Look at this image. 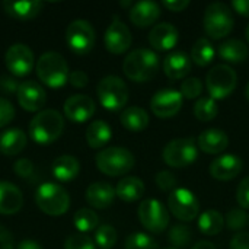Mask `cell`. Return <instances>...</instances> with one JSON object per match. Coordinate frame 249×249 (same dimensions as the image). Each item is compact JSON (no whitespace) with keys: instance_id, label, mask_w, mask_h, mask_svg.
Listing matches in <instances>:
<instances>
[{"instance_id":"cb8c5ba5","label":"cell","mask_w":249,"mask_h":249,"mask_svg":"<svg viewBox=\"0 0 249 249\" xmlns=\"http://www.w3.org/2000/svg\"><path fill=\"white\" fill-rule=\"evenodd\" d=\"M115 190L108 182L90 184L86 190V201L93 209H107L115 200Z\"/></svg>"},{"instance_id":"5b68a950","label":"cell","mask_w":249,"mask_h":249,"mask_svg":"<svg viewBox=\"0 0 249 249\" xmlns=\"http://www.w3.org/2000/svg\"><path fill=\"white\" fill-rule=\"evenodd\" d=\"M35 203L45 214L61 216L70 207V196L63 187L53 182H45L36 188Z\"/></svg>"},{"instance_id":"5bb4252c","label":"cell","mask_w":249,"mask_h":249,"mask_svg":"<svg viewBox=\"0 0 249 249\" xmlns=\"http://www.w3.org/2000/svg\"><path fill=\"white\" fill-rule=\"evenodd\" d=\"M7 70L15 76H26L34 67V53L26 44H13L4 55Z\"/></svg>"},{"instance_id":"ffe728a7","label":"cell","mask_w":249,"mask_h":249,"mask_svg":"<svg viewBox=\"0 0 249 249\" xmlns=\"http://www.w3.org/2000/svg\"><path fill=\"white\" fill-rule=\"evenodd\" d=\"M197 146L207 155H217L228 149L229 136L219 128H207L197 137Z\"/></svg>"},{"instance_id":"4dcf8cb0","label":"cell","mask_w":249,"mask_h":249,"mask_svg":"<svg viewBox=\"0 0 249 249\" xmlns=\"http://www.w3.org/2000/svg\"><path fill=\"white\" fill-rule=\"evenodd\" d=\"M111 137H112V130L102 120L93 121L86 130V142L92 149L104 147L111 140Z\"/></svg>"},{"instance_id":"d6a6232c","label":"cell","mask_w":249,"mask_h":249,"mask_svg":"<svg viewBox=\"0 0 249 249\" xmlns=\"http://www.w3.org/2000/svg\"><path fill=\"white\" fill-rule=\"evenodd\" d=\"M214 54V47L207 38H198L191 48V60L200 67L209 66L213 61Z\"/></svg>"},{"instance_id":"7dc6e473","label":"cell","mask_w":249,"mask_h":249,"mask_svg":"<svg viewBox=\"0 0 249 249\" xmlns=\"http://www.w3.org/2000/svg\"><path fill=\"white\" fill-rule=\"evenodd\" d=\"M229 249H249V233L248 232H239L236 233L232 241Z\"/></svg>"},{"instance_id":"bcb514c9","label":"cell","mask_w":249,"mask_h":249,"mask_svg":"<svg viewBox=\"0 0 249 249\" xmlns=\"http://www.w3.org/2000/svg\"><path fill=\"white\" fill-rule=\"evenodd\" d=\"M88 82H89V77L83 70H73L69 74V83L74 88H85Z\"/></svg>"},{"instance_id":"603a6c76","label":"cell","mask_w":249,"mask_h":249,"mask_svg":"<svg viewBox=\"0 0 249 249\" xmlns=\"http://www.w3.org/2000/svg\"><path fill=\"white\" fill-rule=\"evenodd\" d=\"M191 71V57L182 51L169 54L163 60V73L171 80H179L190 74Z\"/></svg>"},{"instance_id":"f35d334b","label":"cell","mask_w":249,"mask_h":249,"mask_svg":"<svg viewBox=\"0 0 249 249\" xmlns=\"http://www.w3.org/2000/svg\"><path fill=\"white\" fill-rule=\"evenodd\" d=\"M248 214H247V212L244 209L233 207V209H231L228 212L226 219H225V223L232 231H241V229H244L248 225Z\"/></svg>"},{"instance_id":"277c9868","label":"cell","mask_w":249,"mask_h":249,"mask_svg":"<svg viewBox=\"0 0 249 249\" xmlns=\"http://www.w3.org/2000/svg\"><path fill=\"white\" fill-rule=\"evenodd\" d=\"M98 169L108 177H121L134 168V156L125 147H108L95 158Z\"/></svg>"},{"instance_id":"9f6ffc18","label":"cell","mask_w":249,"mask_h":249,"mask_svg":"<svg viewBox=\"0 0 249 249\" xmlns=\"http://www.w3.org/2000/svg\"><path fill=\"white\" fill-rule=\"evenodd\" d=\"M121 6H130L131 4V1H124V3H120Z\"/></svg>"},{"instance_id":"816d5d0a","label":"cell","mask_w":249,"mask_h":249,"mask_svg":"<svg viewBox=\"0 0 249 249\" xmlns=\"http://www.w3.org/2000/svg\"><path fill=\"white\" fill-rule=\"evenodd\" d=\"M232 7L241 16L249 18V0H233L232 1Z\"/></svg>"},{"instance_id":"f5cc1de1","label":"cell","mask_w":249,"mask_h":249,"mask_svg":"<svg viewBox=\"0 0 249 249\" xmlns=\"http://www.w3.org/2000/svg\"><path fill=\"white\" fill-rule=\"evenodd\" d=\"M16 249H42V247L38 242H35V241L26 239V241H22Z\"/></svg>"},{"instance_id":"e0dca14e","label":"cell","mask_w":249,"mask_h":249,"mask_svg":"<svg viewBox=\"0 0 249 249\" xmlns=\"http://www.w3.org/2000/svg\"><path fill=\"white\" fill-rule=\"evenodd\" d=\"M95 114V102L86 95H73L64 102V115L73 123H85Z\"/></svg>"},{"instance_id":"52a82bcc","label":"cell","mask_w":249,"mask_h":249,"mask_svg":"<svg viewBox=\"0 0 249 249\" xmlns=\"http://www.w3.org/2000/svg\"><path fill=\"white\" fill-rule=\"evenodd\" d=\"M101 105L108 111H120L128 101V88L118 76H105L96 86Z\"/></svg>"},{"instance_id":"7a4b0ae2","label":"cell","mask_w":249,"mask_h":249,"mask_svg":"<svg viewBox=\"0 0 249 249\" xmlns=\"http://www.w3.org/2000/svg\"><path fill=\"white\" fill-rule=\"evenodd\" d=\"M64 130V118L55 109L38 112L29 123V136L38 144L54 143Z\"/></svg>"},{"instance_id":"9c48e42d","label":"cell","mask_w":249,"mask_h":249,"mask_svg":"<svg viewBox=\"0 0 249 249\" xmlns=\"http://www.w3.org/2000/svg\"><path fill=\"white\" fill-rule=\"evenodd\" d=\"M238 85V74L236 71L228 64H217L214 66L206 77V86L210 93V98L225 99L228 98Z\"/></svg>"},{"instance_id":"ac0fdd59","label":"cell","mask_w":249,"mask_h":249,"mask_svg":"<svg viewBox=\"0 0 249 249\" xmlns=\"http://www.w3.org/2000/svg\"><path fill=\"white\" fill-rule=\"evenodd\" d=\"M242 159L235 155H223L210 165V175L219 181L235 179L242 171Z\"/></svg>"},{"instance_id":"db71d44e","label":"cell","mask_w":249,"mask_h":249,"mask_svg":"<svg viewBox=\"0 0 249 249\" xmlns=\"http://www.w3.org/2000/svg\"><path fill=\"white\" fill-rule=\"evenodd\" d=\"M193 249H216V247L212 242H209V241H201L197 245H194Z\"/></svg>"},{"instance_id":"74e56055","label":"cell","mask_w":249,"mask_h":249,"mask_svg":"<svg viewBox=\"0 0 249 249\" xmlns=\"http://www.w3.org/2000/svg\"><path fill=\"white\" fill-rule=\"evenodd\" d=\"M125 249H158V242L147 233L134 232L125 239Z\"/></svg>"},{"instance_id":"b9f144b4","label":"cell","mask_w":249,"mask_h":249,"mask_svg":"<svg viewBox=\"0 0 249 249\" xmlns=\"http://www.w3.org/2000/svg\"><path fill=\"white\" fill-rule=\"evenodd\" d=\"M155 181H156L158 187H159L162 191H165V193H168V191L172 193V191L175 190V187H177V178H175V175H174L172 172H169V171H160V172L156 175Z\"/></svg>"},{"instance_id":"1f68e13d","label":"cell","mask_w":249,"mask_h":249,"mask_svg":"<svg viewBox=\"0 0 249 249\" xmlns=\"http://www.w3.org/2000/svg\"><path fill=\"white\" fill-rule=\"evenodd\" d=\"M225 228V217L217 210H206L198 216V229L207 236L219 235Z\"/></svg>"},{"instance_id":"c3c4849f","label":"cell","mask_w":249,"mask_h":249,"mask_svg":"<svg viewBox=\"0 0 249 249\" xmlns=\"http://www.w3.org/2000/svg\"><path fill=\"white\" fill-rule=\"evenodd\" d=\"M18 88L19 85L16 83L15 79L12 77H6V76H1L0 77V90H3L4 93H16L18 92Z\"/></svg>"},{"instance_id":"7bdbcfd3","label":"cell","mask_w":249,"mask_h":249,"mask_svg":"<svg viewBox=\"0 0 249 249\" xmlns=\"http://www.w3.org/2000/svg\"><path fill=\"white\" fill-rule=\"evenodd\" d=\"M15 117V108L10 101L0 98V128L6 127Z\"/></svg>"},{"instance_id":"4fadbf2b","label":"cell","mask_w":249,"mask_h":249,"mask_svg":"<svg viewBox=\"0 0 249 249\" xmlns=\"http://www.w3.org/2000/svg\"><path fill=\"white\" fill-rule=\"evenodd\" d=\"M182 95L175 89H162L150 99V109L159 118H172L182 108Z\"/></svg>"},{"instance_id":"7402d4cb","label":"cell","mask_w":249,"mask_h":249,"mask_svg":"<svg viewBox=\"0 0 249 249\" xmlns=\"http://www.w3.org/2000/svg\"><path fill=\"white\" fill-rule=\"evenodd\" d=\"M160 16V6L155 1L143 0L130 9V20L139 26V28H146L153 25Z\"/></svg>"},{"instance_id":"8d00e7d4","label":"cell","mask_w":249,"mask_h":249,"mask_svg":"<svg viewBox=\"0 0 249 249\" xmlns=\"http://www.w3.org/2000/svg\"><path fill=\"white\" fill-rule=\"evenodd\" d=\"M118 235L111 225H102L95 232V244L101 249H111L117 244Z\"/></svg>"},{"instance_id":"836d02e7","label":"cell","mask_w":249,"mask_h":249,"mask_svg":"<svg viewBox=\"0 0 249 249\" xmlns=\"http://www.w3.org/2000/svg\"><path fill=\"white\" fill-rule=\"evenodd\" d=\"M73 222H74L76 229L80 233H86V232L96 229V226L99 223V217L92 209H80L76 212Z\"/></svg>"},{"instance_id":"8992f818","label":"cell","mask_w":249,"mask_h":249,"mask_svg":"<svg viewBox=\"0 0 249 249\" xmlns=\"http://www.w3.org/2000/svg\"><path fill=\"white\" fill-rule=\"evenodd\" d=\"M233 15L225 3L214 1L206 7L203 26L206 34L213 39H222L229 35L233 29Z\"/></svg>"},{"instance_id":"11a10c76","label":"cell","mask_w":249,"mask_h":249,"mask_svg":"<svg viewBox=\"0 0 249 249\" xmlns=\"http://www.w3.org/2000/svg\"><path fill=\"white\" fill-rule=\"evenodd\" d=\"M245 96H247V99L249 101V83L247 85V88H245Z\"/></svg>"},{"instance_id":"9a60e30c","label":"cell","mask_w":249,"mask_h":249,"mask_svg":"<svg viewBox=\"0 0 249 249\" xmlns=\"http://www.w3.org/2000/svg\"><path fill=\"white\" fill-rule=\"evenodd\" d=\"M131 32L125 23H123L120 19H114V22L107 28L104 42L109 53L112 54H123L125 53L131 45Z\"/></svg>"},{"instance_id":"ab89813d","label":"cell","mask_w":249,"mask_h":249,"mask_svg":"<svg viewBox=\"0 0 249 249\" xmlns=\"http://www.w3.org/2000/svg\"><path fill=\"white\" fill-rule=\"evenodd\" d=\"M203 93V82L198 77H188L181 83V95L187 99H196Z\"/></svg>"},{"instance_id":"91938a15","label":"cell","mask_w":249,"mask_h":249,"mask_svg":"<svg viewBox=\"0 0 249 249\" xmlns=\"http://www.w3.org/2000/svg\"><path fill=\"white\" fill-rule=\"evenodd\" d=\"M248 223H249V220H248Z\"/></svg>"},{"instance_id":"f907efd6","label":"cell","mask_w":249,"mask_h":249,"mask_svg":"<svg viewBox=\"0 0 249 249\" xmlns=\"http://www.w3.org/2000/svg\"><path fill=\"white\" fill-rule=\"evenodd\" d=\"M0 249H13V236L1 225H0Z\"/></svg>"},{"instance_id":"484cf974","label":"cell","mask_w":249,"mask_h":249,"mask_svg":"<svg viewBox=\"0 0 249 249\" xmlns=\"http://www.w3.org/2000/svg\"><path fill=\"white\" fill-rule=\"evenodd\" d=\"M26 134L20 128H9L0 136V152L6 156H15L26 146Z\"/></svg>"},{"instance_id":"f546056e","label":"cell","mask_w":249,"mask_h":249,"mask_svg":"<svg viewBox=\"0 0 249 249\" xmlns=\"http://www.w3.org/2000/svg\"><path fill=\"white\" fill-rule=\"evenodd\" d=\"M219 55L228 63H242L249 57V47L241 39H228L219 45Z\"/></svg>"},{"instance_id":"2e32d148","label":"cell","mask_w":249,"mask_h":249,"mask_svg":"<svg viewBox=\"0 0 249 249\" xmlns=\"http://www.w3.org/2000/svg\"><path fill=\"white\" fill-rule=\"evenodd\" d=\"M16 95H18V101L20 107L29 112H36L42 109L47 102L45 90L42 89L41 85H38L34 80L22 82L18 88Z\"/></svg>"},{"instance_id":"681fc988","label":"cell","mask_w":249,"mask_h":249,"mask_svg":"<svg viewBox=\"0 0 249 249\" xmlns=\"http://www.w3.org/2000/svg\"><path fill=\"white\" fill-rule=\"evenodd\" d=\"M163 6L171 12H182L190 6L188 0H163Z\"/></svg>"},{"instance_id":"7c38bea8","label":"cell","mask_w":249,"mask_h":249,"mask_svg":"<svg viewBox=\"0 0 249 249\" xmlns=\"http://www.w3.org/2000/svg\"><path fill=\"white\" fill-rule=\"evenodd\" d=\"M95 29L85 19L73 20L66 29V39L70 50L76 54H88L95 45Z\"/></svg>"},{"instance_id":"8fae6325","label":"cell","mask_w":249,"mask_h":249,"mask_svg":"<svg viewBox=\"0 0 249 249\" xmlns=\"http://www.w3.org/2000/svg\"><path fill=\"white\" fill-rule=\"evenodd\" d=\"M168 207L171 213L182 222H191L200 213V203L197 197L187 188H175L169 194Z\"/></svg>"},{"instance_id":"ba28073f","label":"cell","mask_w":249,"mask_h":249,"mask_svg":"<svg viewBox=\"0 0 249 249\" xmlns=\"http://www.w3.org/2000/svg\"><path fill=\"white\" fill-rule=\"evenodd\" d=\"M198 156V146L193 137H181L169 142L163 152V162L171 168H185L196 162Z\"/></svg>"},{"instance_id":"680465c9","label":"cell","mask_w":249,"mask_h":249,"mask_svg":"<svg viewBox=\"0 0 249 249\" xmlns=\"http://www.w3.org/2000/svg\"><path fill=\"white\" fill-rule=\"evenodd\" d=\"M163 249H175V248H163Z\"/></svg>"},{"instance_id":"ee69618b","label":"cell","mask_w":249,"mask_h":249,"mask_svg":"<svg viewBox=\"0 0 249 249\" xmlns=\"http://www.w3.org/2000/svg\"><path fill=\"white\" fill-rule=\"evenodd\" d=\"M236 200L241 209L248 210L249 209V177L244 178L236 190Z\"/></svg>"},{"instance_id":"d590c367","label":"cell","mask_w":249,"mask_h":249,"mask_svg":"<svg viewBox=\"0 0 249 249\" xmlns=\"http://www.w3.org/2000/svg\"><path fill=\"white\" fill-rule=\"evenodd\" d=\"M169 242L174 245V248H185L193 241V232L185 225H175L168 235Z\"/></svg>"},{"instance_id":"f6af8a7d","label":"cell","mask_w":249,"mask_h":249,"mask_svg":"<svg viewBox=\"0 0 249 249\" xmlns=\"http://www.w3.org/2000/svg\"><path fill=\"white\" fill-rule=\"evenodd\" d=\"M13 171L20 178H29L34 174V163L29 159L22 158V159L16 160V163L13 165Z\"/></svg>"},{"instance_id":"d4e9b609","label":"cell","mask_w":249,"mask_h":249,"mask_svg":"<svg viewBox=\"0 0 249 249\" xmlns=\"http://www.w3.org/2000/svg\"><path fill=\"white\" fill-rule=\"evenodd\" d=\"M115 194L125 203H134L144 196V184L136 177H125L117 184Z\"/></svg>"},{"instance_id":"60d3db41","label":"cell","mask_w":249,"mask_h":249,"mask_svg":"<svg viewBox=\"0 0 249 249\" xmlns=\"http://www.w3.org/2000/svg\"><path fill=\"white\" fill-rule=\"evenodd\" d=\"M64 249H95V242L86 233H74L66 239Z\"/></svg>"},{"instance_id":"d6986e66","label":"cell","mask_w":249,"mask_h":249,"mask_svg":"<svg viewBox=\"0 0 249 249\" xmlns=\"http://www.w3.org/2000/svg\"><path fill=\"white\" fill-rule=\"evenodd\" d=\"M179 39L178 29L171 23H158L152 28L149 34V42L150 45L158 51H169L172 50Z\"/></svg>"},{"instance_id":"3957f363","label":"cell","mask_w":249,"mask_h":249,"mask_svg":"<svg viewBox=\"0 0 249 249\" xmlns=\"http://www.w3.org/2000/svg\"><path fill=\"white\" fill-rule=\"evenodd\" d=\"M36 74L38 79L47 86L53 89L61 88L69 80V64L61 54L55 51H48L38 58Z\"/></svg>"},{"instance_id":"30bf717a","label":"cell","mask_w":249,"mask_h":249,"mask_svg":"<svg viewBox=\"0 0 249 249\" xmlns=\"http://www.w3.org/2000/svg\"><path fill=\"white\" fill-rule=\"evenodd\" d=\"M139 219L144 229L152 233H162L169 225V213L166 207L155 198H147L140 203Z\"/></svg>"},{"instance_id":"e575fe53","label":"cell","mask_w":249,"mask_h":249,"mask_svg":"<svg viewBox=\"0 0 249 249\" xmlns=\"http://www.w3.org/2000/svg\"><path fill=\"white\" fill-rule=\"evenodd\" d=\"M219 108L213 98H200L194 105V115L198 121L209 123L217 117Z\"/></svg>"},{"instance_id":"4316f807","label":"cell","mask_w":249,"mask_h":249,"mask_svg":"<svg viewBox=\"0 0 249 249\" xmlns=\"http://www.w3.org/2000/svg\"><path fill=\"white\" fill-rule=\"evenodd\" d=\"M3 7L6 10L7 15H10L15 19H20V20H28L35 18L41 9H42V3L38 0H31V1H10L6 0L3 1Z\"/></svg>"},{"instance_id":"6da1fadb","label":"cell","mask_w":249,"mask_h":249,"mask_svg":"<svg viewBox=\"0 0 249 249\" xmlns=\"http://www.w3.org/2000/svg\"><path fill=\"white\" fill-rule=\"evenodd\" d=\"M124 74L133 82L152 80L159 70V55L147 48L131 51L123 63Z\"/></svg>"},{"instance_id":"83f0119b","label":"cell","mask_w":249,"mask_h":249,"mask_svg":"<svg viewBox=\"0 0 249 249\" xmlns=\"http://www.w3.org/2000/svg\"><path fill=\"white\" fill-rule=\"evenodd\" d=\"M120 121L125 130L140 133L144 131L149 125V114L140 107H130L121 112Z\"/></svg>"},{"instance_id":"f1b7e54d","label":"cell","mask_w":249,"mask_h":249,"mask_svg":"<svg viewBox=\"0 0 249 249\" xmlns=\"http://www.w3.org/2000/svg\"><path fill=\"white\" fill-rule=\"evenodd\" d=\"M80 172V163L74 156L70 155H63L57 158L53 163V175L61 181V182H69L74 179Z\"/></svg>"},{"instance_id":"6f0895ef","label":"cell","mask_w":249,"mask_h":249,"mask_svg":"<svg viewBox=\"0 0 249 249\" xmlns=\"http://www.w3.org/2000/svg\"><path fill=\"white\" fill-rule=\"evenodd\" d=\"M245 34H247V39H248V42H249V25L247 26V31H245Z\"/></svg>"},{"instance_id":"44dd1931","label":"cell","mask_w":249,"mask_h":249,"mask_svg":"<svg viewBox=\"0 0 249 249\" xmlns=\"http://www.w3.org/2000/svg\"><path fill=\"white\" fill-rule=\"evenodd\" d=\"M23 206L22 191L12 182L0 181V214H16Z\"/></svg>"}]
</instances>
